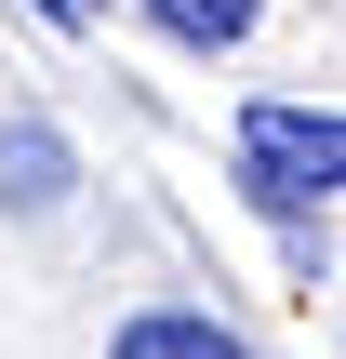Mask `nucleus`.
<instances>
[{
    "mask_svg": "<svg viewBox=\"0 0 346 359\" xmlns=\"http://www.w3.org/2000/svg\"><path fill=\"white\" fill-rule=\"evenodd\" d=\"M147 13H160V40L227 53V40H253V13H267V0H147Z\"/></svg>",
    "mask_w": 346,
    "mask_h": 359,
    "instance_id": "4",
    "label": "nucleus"
},
{
    "mask_svg": "<svg viewBox=\"0 0 346 359\" xmlns=\"http://www.w3.org/2000/svg\"><path fill=\"white\" fill-rule=\"evenodd\" d=\"M0 200H13V213H53V200H67V133H53V120H13V133H0Z\"/></svg>",
    "mask_w": 346,
    "mask_h": 359,
    "instance_id": "2",
    "label": "nucleus"
},
{
    "mask_svg": "<svg viewBox=\"0 0 346 359\" xmlns=\"http://www.w3.org/2000/svg\"><path fill=\"white\" fill-rule=\"evenodd\" d=\"M107 359H240L227 320H200V306H147V320H120V346Z\"/></svg>",
    "mask_w": 346,
    "mask_h": 359,
    "instance_id": "3",
    "label": "nucleus"
},
{
    "mask_svg": "<svg viewBox=\"0 0 346 359\" xmlns=\"http://www.w3.org/2000/svg\"><path fill=\"white\" fill-rule=\"evenodd\" d=\"M40 13H53V27H93V13H107V0H40Z\"/></svg>",
    "mask_w": 346,
    "mask_h": 359,
    "instance_id": "5",
    "label": "nucleus"
},
{
    "mask_svg": "<svg viewBox=\"0 0 346 359\" xmlns=\"http://www.w3.org/2000/svg\"><path fill=\"white\" fill-rule=\"evenodd\" d=\"M240 187L267 213H320L346 187V120L333 107H293V93H253L240 107Z\"/></svg>",
    "mask_w": 346,
    "mask_h": 359,
    "instance_id": "1",
    "label": "nucleus"
}]
</instances>
